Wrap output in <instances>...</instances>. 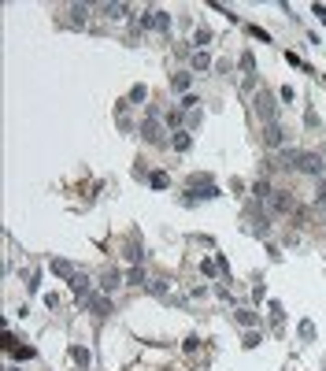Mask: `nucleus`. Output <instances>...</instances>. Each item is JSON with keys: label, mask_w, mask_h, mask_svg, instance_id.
<instances>
[{"label": "nucleus", "mask_w": 326, "mask_h": 371, "mask_svg": "<svg viewBox=\"0 0 326 371\" xmlns=\"http://www.w3.org/2000/svg\"><path fill=\"white\" fill-rule=\"evenodd\" d=\"M67 286H71L74 293H78V297H82V301H85V297H89V279H85V275H82V271H78V275H74V279H71V282H67Z\"/></svg>", "instance_id": "nucleus-11"}, {"label": "nucleus", "mask_w": 326, "mask_h": 371, "mask_svg": "<svg viewBox=\"0 0 326 371\" xmlns=\"http://www.w3.org/2000/svg\"><path fill=\"white\" fill-rule=\"evenodd\" d=\"M178 108H182V111H186V115H189V111H200V100L193 97V93H186V97H182V104H178Z\"/></svg>", "instance_id": "nucleus-14"}, {"label": "nucleus", "mask_w": 326, "mask_h": 371, "mask_svg": "<svg viewBox=\"0 0 326 371\" xmlns=\"http://www.w3.org/2000/svg\"><path fill=\"white\" fill-rule=\"evenodd\" d=\"M104 12H108V19H122L130 12V4H104Z\"/></svg>", "instance_id": "nucleus-15"}, {"label": "nucleus", "mask_w": 326, "mask_h": 371, "mask_svg": "<svg viewBox=\"0 0 326 371\" xmlns=\"http://www.w3.org/2000/svg\"><path fill=\"white\" fill-rule=\"evenodd\" d=\"M193 67L197 71H208V67H212V56H208V52H193Z\"/></svg>", "instance_id": "nucleus-17"}, {"label": "nucleus", "mask_w": 326, "mask_h": 371, "mask_svg": "<svg viewBox=\"0 0 326 371\" xmlns=\"http://www.w3.org/2000/svg\"><path fill=\"white\" fill-rule=\"evenodd\" d=\"M189 145H193V130H175L171 134V149L175 152H186Z\"/></svg>", "instance_id": "nucleus-7"}, {"label": "nucleus", "mask_w": 326, "mask_h": 371, "mask_svg": "<svg viewBox=\"0 0 326 371\" xmlns=\"http://www.w3.org/2000/svg\"><path fill=\"white\" fill-rule=\"evenodd\" d=\"M71 15H74V19H78V23H82V19L89 15V8H85V4H74V8H71Z\"/></svg>", "instance_id": "nucleus-25"}, {"label": "nucleus", "mask_w": 326, "mask_h": 371, "mask_svg": "<svg viewBox=\"0 0 326 371\" xmlns=\"http://www.w3.org/2000/svg\"><path fill=\"white\" fill-rule=\"evenodd\" d=\"M193 41H197V45H204V41H212V34H208V30H204V26H200V30L193 34Z\"/></svg>", "instance_id": "nucleus-28"}, {"label": "nucleus", "mask_w": 326, "mask_h": 371, "mask_svg": "<svg viewBox=\"0 0 326 371\" xmlns=\"http://www.w3.org/2000/svg\"><path fill=\"white\" fill-rule=\"evenodd\" d=\"M252 345H260V330H256V334H245V349H252Z\"/></svg>", "instance_id": "nucleus-30"}, {"label": "nucleus", "mask_w": 326, "mask_h": 371, "mask_svg": "<svg viewBox=\"0 0 326 371\" xmlns=\"http://www.w3.org/2000/svg\"><path fill=\"white\" fill-rule=\"evenodd\" d=\"M119 286H122V275L119 271H104L100 275V290L104 293H111V290H119Z\"/></svg>", "instance_id": "nucleus-10"}, {"label": "nucleus", "mask_w": 326, "mask_h": 371, "mask_svg": "<svg viewBox=\"0 0 326 371\" xmlns=\"http://www.w3.org/2000/svg\"><path fill=\"white\" fill-rule=\"evenodd\" d=\"M256 111H260V119L267 122V127H271V122H278V100H274L267 89L256 93Z\"/></svg>", "instance_id": "nucleus-1"}, {"label": "nucleus", "mask_w": 326, "mask_h": 371, "mask_svg": "<svg viewBox=\"0 0 326 371\" xmlns=\"http://www.w3.org/2000/svg\"><path fill=\"white\" fill-rule=\"evenodd\" d=\"M148 97V89H145V85H133V93H130V100H145Z\"/></svg>", "instance_id": "nucleus-27"}, {"label": "nucleus", "mask_w": 326, "mask_h": 371, "mask_svg": "<svg viewBox=\"0 0 326 371\" xmlns=\"http://www.w3.org/2000/svg\"><path fill=\"white\" fill-rule=\"evenodd\" d=\"M193 127H200V111H189L186 115V130H193Z\"/></svg>", "instance_id": "nucleus-26"}, {"label": "nucleus", "mask_w": 326, "mask_h": 371, "mask_svg": "<svg viewBox=\"0 0 326 371\" xmlns=\"http://www.w3.org/2000/svg\"><path fill=\"white\" fill-rule=\"evenodd\" d=\"M71 360H74V364H89V349H82V345H71Z\"/></svg>", "instance_id": "nucleus-18"}, {"label": "nucleus", "mask_w": 326, "mask_h": 371, "mask_svg": "<svg viewBox=\"0 0 326 371\" xmlns=\"http://www.w3.org/2000/svg\"><path fill=\"white\" fill-rule=\"evenodd\" d=\"M237 323H241V327H252L256 316H252V312H237Z\"/></svg>", "instance_id": "nucleus-24"}, {"label": "nucleus", "mask_w": 326, "mask_h": 371, "mask_svg": "<svg viewBox=\"0 0 326 371\" xmlns=\"http://www.w3.org/2000/svg\"><path fill=\"white\" fill-rule=\"evenodd\" d=\"M252 193L260 197V201H267V197H271V186H267V182H256V186H252Z\"/></svg>", "instance_id": "nucleus-21"}, {"label": "nucleus", "mask_w": 326, "mask_h": 371, "mask_svg": "<svg viewBox=\"0 0 326 371\" xmlns=\"http://www.w3.org/2000/svg\"><path fill=\"white\" fill-rule=\"evenodd\" d=\"M189 82H193V74H189V71H178L175 78H171V89H175V93H182V97H186V93H189Z\"/></svg>", "instance_id": "nucleus-9"}, {"label": "nucleus", "mask_w": 326, "mask_h": 371, "mask_svg": "<svg viewBox=\"0 0 326 371\" xmlns=\"http://www.w3.org/2000/svg\"><path fill=\"white\" fill-rule=\"evenodd\" d=\"M271 201H274L278 212H289V208H293V197L289 193H271Z\"/></svg>", "instance_id": "nucleus-13"}, {"label": "nucleus", "mask_w": 326, "mask_h": 371, "mask_svg": "<svg viewBox=\"0 0 326 371\" xmlns=\"http://www.w3.org/2000/svg\"><path fill=\"white\" fill-rule=\"evenodd\" d=\"M12 356H15V360H34L37 353H34L30 345H12Z\"/></svg>", "instance_id": "nucleus-16"}, {"label": "nucleus", "mask_w": 326, "mask_h": 371, "mask_svg": "<svg viewBox=\"0 0 326 371\" xmlns=\"http://www.w3.org/2000/svg\"><path fill=\"white\" fill-rule=\"evenodd\" d=\"M141 134H145V141H163V122H159V108H148L145 122H141Z\"/></svg>", "instance_id": "nucleus-2"}, {"label": "nucleus", "mask_w": 326, "mask_h": 371, "mask_svg": "<svg viewBox=\"0 0 326 371\" xmlns=\"http://www.w3.org/2000/svg\"><path fill=\"white\" fill-rule=\"evenodd\" d=\"M148 186H152V189H167V175H163V171H152V175H148Z\"/></svg>", "instance_id": "nucleus-19"}, {"label": "nucleus", "mask_w": 326, "mask_h": 371, "mask_svg": "<svg viewBox=\"0 0 326 371\" xmlns=\"http://www.w3.org/2000/svg\"><path fill=\"white\" fill-rule=\"evenodd\" d=\"M252 67H256V60H252V52H245V56H241V71H252Z\"/></svg>", "instance_id": "nucleus-29"}, {"label": "nucleus", "mask_w": 326, "mask_h": 371, "mask_svg": "<svg viewBox=\"0 0 326 371\" xmlns=\"http://www.w3.org/2000/svg\"><path fill=\"white\" fill-rule=\"evenodd\" d=\"M263 141H267V145H271V149H282V127H278V122H271V127H263Z\"/></svg>", "instance_id": "nucleus-8"}, {"label": "nucleus", "mask_w": 326, "mask_h": 371, "mask_svg": "<svg viewBox=\"0 0 326 371\" xmlns=\"http://www.w3.org/2000/svg\"><path fill=\"white\" fill-rule=\"evenodd\" d=\"M126 256H130L133 264H141V256H145V253H141V241H137V245H130V249H126Z\"/></svg>", "instance_id": "nucleus-23"}, {"label": "nucleus", "mask_w": 326, "mask_h": 371, "mask_svg": "<svg viewBox=\"0 0 326 371\" xmlns=\"http://www.w3.org/2000/svg\"><path fill=\"white\" fill-rule=\"evenodd\" d=\"M300 338H304V341H311V338H315V323H311V319H304V323H300Z\"/></svg>", "instance_id": "nucleus-20"}, {"label": "nucleus", "mask_w": 326, "mask_h": 371, "mask_svg": "<svg viewBox=\"0 0 326 371\" xmlns=\"http://www.w3.org/2000/svg\"><path fill=\"white\" fill-rule=\"evenodd\" d=\"M85 304H89L97 316H111V301L104 297V293H89V297H85Z\"/></svg>", "instance_id": "nucleus-6"}, {"label": "nucleus", "mask_w": 326, "mask_h": 371, "mask_svg": "<svg viewBox=\"0 0 326 371\" xmlns=\"http://www.w3.org/2000/svg\"><path fill=\"white\" fill-rule=\"evenodd\" d=\"M293 167L304 171V175H322V160L315 156V152H296V156H293Z\"/></svg>", "instance_id": "nucleus-4"}, {"label": "nucleus", "mask_w": 326, "mask_h": 371, "mask_svg": "<svg viewBox=\"0 0 326 371\" xmlns=\"http://www.w3.org/2000/svg\"><path fill=\"white\" fill-rule=\"evenodd\" d=\"M182 349H186V353H193V349H200V338H197V334H189L186 341H182Z\"/></svg>", "instance_id": "nucleus-22"}, {"label": "nucleus", "mask_w": 326, "mask_h": 371, "mask_svg": "<svg viewBox=\"0 0 326 371\" xmlns=\"http://www.w3.org/2000/svg\"><path fill=\"white\" fill-rule=\"evenodd\" d=\"M49 271H52V275H60V279H67V282H71L74 275H78V268H74L71 260H63V256H56V260H49Z\"/></svg>", "instance_id": "nucleus-5"}, {"label": "nucleus", "mask_w": 326, "mask_h": 371, "mask_svg": "<svg viewBox=\"0 0 326 371\" xmlns=\"http://www.w3.org/2000/svg\"><path fill=\"white\" fill-rule=\"evenodd\" d=\"M126 282H130V286H145V271H141V264H133V268L126 271Z\"/></svg>", "instance_id": "nucleus-12"}, {"label": "nucleus", "mask_w": 326, "mask_h": 371, "mask_svg": "<svg viewBox=\"0 0 326 371\" xmlns=\"http://www.w3.org/2000/svg\"><path fill=\"white\" fill-rule=\"evenodd\" d=\"M215 268H219L215 260H204V264H200V271H204V275H215Z\"/></svg>", "instance_id": "nucleus-31"}, {"label": "nucleus", "mask_w": 326, "mask_h": 371, "mask_svg": "<svg viewBox=\"0 0 326 371\" xmlns=\"http://www.w3.org/2000/svg\"><path fill=\"white\" fill-rule=\"evenodd\" d=\"M141 23H145V30H156V34H167V30H171V15L159 12V8H148Z\"/></svg>", "instance_id": "nucleus-3"}]
</instances>
